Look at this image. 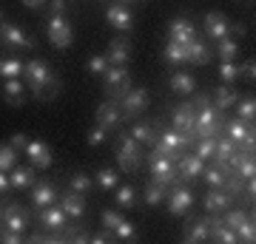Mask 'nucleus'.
Returning a JSON list of instances; mask_svg holds the SVG:
<instances>
[{
	"instance_id": "47",
	"label": "nucleus",
	"mask_w": 256,
	"mask_h": 244,
	"mask_svg": "<svg viewBox=\"0 0 256 244\" xmlns=\"http://www.w3.org/2000/svg\"><path fill=\"white\" fill-rule=\"evenodd\" d=\"M102 227H106V230H108V233H114V227L120 225V222H122V213H120V210H102Z\"/></svg>"
},
{
	"instance_id": "52",
	"label": "nucleus",
	"mask_w": 256,
	"mask_h": 244,
	"mask_svg": "<svg viewBox=\"0 0 256 244\" xmlns=\"http://www.w3.org/2000/svg\"><path fill=\"white\" fill-rule=\"evenodd\" d=\"M239 77H245V80L254 82V77H256V63L254 60H245V63L239 65Z\"/></svg>"
},
{
	"instance_id": "5",
	"label": "nucleus",
	"mask_w": 256,
	"mask_h": 244,
	"mask_svg": "<svg viewBox=\"0 0 256 244\" xmlns=\"http://www.w3.org/2000/svg\"><path fill=\"white\" fill-rule=\"evenodd\" d=\"M128 88H131V77H128L126 65H108L102 74V91L108 97H122Z\"/></svg>"
},
{
	"instance_id": "50",
	"label": "nucleus",
	"mask_w": 256,
	"mask_h": 244,
	"mask_svg": "<svg viewBox=\"0 0 256 244\" xmlns=\"http://www.w3.org/2000/svg\"><path fill=\"white\" fill-rule=\"evenodd\" d=\"M86 139H88V145H102V142H106V128L94 125L92 131H88V136H86Z\"/></svg>"
},
{
	"instance_id": "48",
	"label": "nucleus",
	"mask_w": 256,
	"mask_h": 244,
	"mask_svg": "<svg viewBox=\"0 0 256 244\" xmlns=\"http://www.w3.org/2000/svg\"><path fill=\"white\" fill-rule=\"evenodd\" d=\"M92 74H106V68H108V57L106 54H94L88 57V65H86Z\"/></svg>"
},
{
	"instance_id": "36",
	"label": "nucleus",
	"mask_w": 256,
	"mask_h": 244,
	"mask_svg": "<svg viewBox=\"0 0 256 244\" xmlns=\"http://www.w3.org/2000/svg\"><path fill=\"white\" fill-rule=\"evenodd\" d=\"M117 182H120V176L111 171V168H100L97 176H94V185L102 188V190H114V188H117Z\"/></svg>"
},
{
	"instance_id": "8",
	"label": "nucleus",
	"mask_w": 256,
	"mask_h": 244,
	"mask_svg": "<svg viewBox=\"0 0 256 244\" xmlns=\"http://www.w3.org/2000/svg\"><path fill=\"white\" fill-rule=\"evenodd\" d=\"M0 45H9V48H34V40L28 34H23L14 23H0Z\"/></svg>"
},
{
	"instance_id": "13",
	"label": "nucleus",
	"mask_w": 256,
	"mask_h": 244,
	"mask_svg": "<svg viewBox=\"0 0 256 244\" xmlns=\"http://www.w3.org/2000/svg\"><path fill=\"white\" fill-rule=\"evenodd\" d=\"M194 205V193L188 188H174L168 196V213L171 216H185Z\"/></svg>"
},
{
	"instance_id": "22",
	"label": "nucleus",
	"mask_w": 256,
	"mask_h": 244,
	"mask_svg": "<svg viewBox=\"0 0 256 244\" xmlns=\"http://www.w3.org/2000/svg\"><path fill=\"white\" fill-rule=\"evenodd\" d=\"M230 205V193L222 188H210V193L205 196V210L208 213H222V210H228Z\"/></svg>"
},
{
	"instance_id": "20",
	"label": "nucleus",
	"mask_w": 256,
	"mask_h": 244,
	"mask_svg": "<svg viewBox=\"0 0 256 244\" xmlns=\"http://www.w3.org/2000/svg\"><path fill=\"white\" fill-rule=\"evenodd\" d=\"M106 20H108L114 28H120V31H131V11H128L122 3H114V6H108V11H106Z\"/></svg>"
},
{
	"instance_id": "43",
	"label": "nucleus",
	"mask_w": 256,
	"mask_h": 244,
	"mask_svg": "<svg viewBox=\"0 0 256 244\" xmlns=\"http://www.w3.org/2000/svg\"><path fill=\"white\" fill-rule=\"evenodd\" d=\"M114 239H120V242H134V239H137V225L128 222V219H122V222L114 227Z\"/></svg>"
},
{
	"instance_id": "21",
	"label": "nucleus",
	"mask_w": 256,
	"mask_h": 244,
	"mask_svg": "<svg viewBox=\"0 0 256 244\" xmlns=\"http://www.w3.org/2000/svg\"><path fill=\"white\" fill-rule=\"evenodd\" d=\"M210 60V51L208 45L202 43L200 37H194L191 43L185 45V63H194V65H205Z\"/></svg>"
},
{
	"instance_id": "26",
	"label": "nucleus",
	"mask_w": 256,
	"mask_h": 244,
	"mask_svg": "<svg viewBox=\"0 0 256 244\" xmlns=\"http://www.w3.org/2000/svg\"><path fill=\"white\" fill-rule=\"evenodd\" d=\"M3 100L9 102V105H23L26 102V91H23V82L18 77L3 82Z\"/></svg>"
},
{
	"instance_id": "59",
	"label": "nucleus",
	"mask_w": 256,
	"mask_h": 244,
	"mask_svg": "<svg viewBox=\"0 0 256 244\" xmlns=\"http://www.w3.org/2000/svg\"><path fill=\"white\" fill-rule=\"evenodd\" d=\"M0 230H3V210H0Z\"/></svg>"
},
{
	"instance_id": "58",
	"label": "nucleus",
	"mask_w": 256,
	"mask_h": 244,
	"mask_svg": "<svg viewBox=\"0 0 256 244\" xmlns=\"http://www.w3.org/2000/svg\"><path fill=\"white\" fill-rule=\"evenodd\" d=\"M23 3H26L28 9H37V6H43V3H46V0H23Z\"/></svg>"
},
{
	"instance_id": "9",
	"label": "nucleus",
	"mask_w": 256,
	"mask_h": 244,
	"mask_svg": "<svg viewBox=\"0 0 256 244\" xmlns=\"http://www.w3.org/2000/svg\"><path fill=\"white\" fill-rule=\"evenodd\" d=\"M3 227H6V230H14V233H26L28 213L20 208L18 202H9V205L3 208Z\"/></svg>"
},
{
	"instance_id": "41",
	"label": "nucleus",
	"mask_w": 256,
	"mask_h": 244,
	"mask_svg": "<svg viewBox=\"0 0 256 244\" xmlns=\"http://www.w3.org/2000/svg\"><path fill=\"white\" fill-rule=\"evenodd\" d=\"M0 77L6 80H14V77H23V63L9 57V60H0Z\"/></svg>"
},
{
	"instance_id": "23",
	"label": "nucleus",
	"mask_w": 256,
	"mask_h": 244,
	"mask_svg": "<svg viewBox=\"0 0 256 244\" xmlns=\"http://www.w3.org/2000/svg\"><path fill=\"white\" fill-rule=\"evenodd\" d=\"M210 239V219H196V222H191V227H188V233H185V242L188 244H202Z\"/></svg>"
},
{
	"instance_id": "42",
	"label": "nucleus",
	"mask_w": 256,
	"mask_h": 244,
	"mask_svg": "<svg viewBox=\"0 0 256 244\" xmlns=\"http://www.w3.org/2000/svg\"><path fill=\"white\" fill-rule=\"evenodd\" d=\"M92 185H94V179L88 176V173H74L72 179H68V190H74V193H88L92 190Z\"/></svg>"
},
{
	"instance_id": "3",
	"label": "nucleus",
	"mask_w": 256,
	"mask_h": 244,
	"mask_svg": "<svg viewBox=\"0 0 256 244\" xmlns=\"http://www.w3.org/2000/svg\"><path fill=\"white\" fill-rule=\"evenodd\" d=\"M46 34H48V40H52V45H57V48H68L72 40H74L72 23L66 20V14H48Z\"/></svg>"
},
{
	"instance_id": "56",
	"label": "nucleus",
	"mask_w": 256,
	"mask_h": 244,
	"mask_svg": "<svg viewBox=\"0 0 256 244\" xmlns=\"http://www.w3.org/2000/svg\"><path fill=\"white\" fill-rule=\"evenodd\" d=\"M52 14H66V0H52Z\"/></svg>"
},
{
	"instance_id": "18",
	"label": "nucleus",
	"mask_w": 256,
	"mask_h": 244,
	"mask_svg": "<svg viewBox=\"0 0 256 244\" xmlns=\"http://www.w3.org/2000/svg\"><path fill=\"white\" fill-rule=\"evenodd\" d=\"M60 208L66 210V216H68V219H82V216H86V196L68 190L63 199H60Z\"/></svg>"
},
{
	"instance_id": "31",
	"label": "nucleus",
	"mask_w": 256,
	"mask_h": 244,
	"mask_svg": "<svg viewBox=\"0 0 256 244\" xmlns=\"http://www.w3.org/2000/svg\"><path fill=\"white\" fill-rule=\"evenodd\" d=\"M171 88H174L176 94H194V91H196V80H194L188 71H176L174 77H171Z\"/></svg>"
},
{
	"instance_id": "14",
	"label": "nucleus",
	"mask_w": 256,
	"mask_h": 244,
	"mask_svg": "<svg viewBox=\"0 0 256 244\" xmlns=\"http://www.w3.org/2000/svg\"><path fill=\"white\" fill-rule=\"evenodd\" d=\"M26 159L34 168H48V165L54 162V154H52V148L46 142H28L26 145Z\"/></svg>"
},
{
	"instance_id": "12",
	"label": "nucleus",
	"mask_w": 256,
	"mask_h": 244,
	"mask_svg": "<svg viewBox=\"0 0 256 244\" xmlns=\"http://www.w3.org/2000/svg\"><path fill=\"white\" fill-rule=\"evenodd\" d=\"M205 171V159H200L196 154H182L176 156V173L182 179H200Z\"/></svg>"
},
{
	"instance_id": "25",
	"label": "nucleus",
	"mask_w": 256,
	"mask_h": 244,
	"mask_svg": "<svg viewBox=\"0 0 256 244\" xmlns=\"http://www.w3.org/2000/svg\"><path fill=\"white\" fill-rule=\"evenodd\" d=\"M94 117H97V125L114 128V125L120 122V117H122V114H120L117 102H102L100 108H97V114H94Z\"/></svg>"
},
{
	"instance_id": "57",
	"label": "nucleus",
	"mask_w": 256,
	"mask_h": 244,
	"mask_svg": "<svg viewBox=\"0 0 256 244\" xmlns=\"http://www.w3.org/2000/svg\"><path fill=\"white\" fill-rule=\"evenodd\" d=\"M254 193H256V182L254 179H245V196H248V199H254Z\"/></svg>"
},
{
	"instance_id": "29",
	"label": "nucleus",
	"mask_w": 256,
	"mask_h": 244,
	"mask_svg": "<svg viewBox=\"0 0 256 244\" xmlns=\"http://www.w3.org/2000/svg\"><path fill=\"white\" fill-rule=\"evenodd\" d=\"M210 239L220 244H234L236 242V230H230L222 219H216V222H210Z\"/></svg>"
},
{
	"instance_id": "1",
	"label": "nucleus",
	"mask_w": 256,
	"mask_h": 244,
	"mask_svg": "<svg viewBox=\"0 0 256 244\" xmlns=\"http://www.w3.org/2000/svg\"><path fill=\"white\" fill-rule=\"evenodd\" d=\"M222 111H216L214 105H200L196 117H194V139L200 136H220L222 134Z\"/></svg>"
},
{
	"instance_id": "44",
	"label": "nucleus",
	"mask_w": 256,
	"mask_h": 244,
	"mask_svg": "<svg viewBox=\"0 0 256 244\" xmlns=\"http://www.w3.org/2000/svg\"><path fill=\"white\" fill-rule=\"evenodd\" d=\"M18 148H12V145H0V171H12L14 165H18Z\"/></svg>"
},
{
	"instance_id": "55",
	"label": "nucleus",
	"mask_w": 256,
	"mask_h": 244,
	"mask_svg": "<svg viewBox=\"0 0 256 244\" xmlns=\"http://www.w3.org/2000/svg\"><path fill=\"white\" fill-rule=\"evenodd\" d=\"M66 239H68V242H88V233H86V230H72Z\"/></svg>"
},
{
	"instance_id": "37",
	"label": "nucleus",
	"mask_w": 256,
	"mask_h": 244,
	"mask_svg": "<svg viewBox=\"0 0 256 244\" xmlns=\"http://www.w3.org/2000/svg\"><path fill=\"white\" fill-rule=\"evenodd\" d=\"M205 182H208L210 188H225V182H228V171H222L220 165H214V168H205L202 171Z\"/></svg>"
},
{
	"instance_id": "33",
	"label": "nucleus",
	"mask_w": 256,
	"mask_h": 244,
	"mask_svg": "<svg viewBox=\"0 0 256 244\" xmlns=\"http://www.w3.org/2000/svg\"><path fill=\"white\" fill-rule=\"evenodd\" d=\"M216 51H220V57H222V63H234L239 57V43L236 40H230V37H222V40H216Z\"/></svg>"
},
{
	"instance_id": "40",
	"label": "nucleus",
	"mask_w": 256,
	"mask_h": 244,
	"mask_svg": "<svg viewBox=\"0 0 256 244\" xmlns=\"http://www.w3.org/2000/svg\"><path fill=\"white\" fill-rule=\"evenodd\" d=\"M194 142H196V151H194V154L200 156V159H214L216 136H200V139H194Z\"/></svg>"
},
{
	"instance_id": "15",
	"label": "nucleus",
	"mask_w": 256,
	"mask_h": 244,
	"mask_svg": "<svg viewBox=\"0 0 256 244\" xmlns=\"http://www.w3.org/2000/svg\"><path fill=\"white\" fill-rule=\"evenodd\" d=\"M32 205H34L37 210L48 208V205H57L54 185H48V182H34V185H32Z\"/></svg>"
},
{
	"instance_id": "4",
	"label": "nucleus",
	"mask_w": 256,
	"mask_h": 244,
	"mask_svg": "<svg viewBox=\"0 0 256 244\" xmlns=\"http://www.w3.org/2000/svg\"><path fill=\"white\" fill-rule=\"evenodd\" d=\"M142 162V156H140V148H137V139L128 134V136H120L117 142V165L122 168L126 173H134Z\"/></svg>"
},
{
	"instance_id": "35",
	"label": "nucleus",
	"mask_w": 256,
	"mask_h": 244,
	"mask_svg": "<svg viewBox=\"0 0 256 244\" xmlns=\"http://www.w3.org/2000/svg\"><path fill=\"white\" fill-rule=\"evenodd\" d=\"M234 108H236V117H239V119L254 122V117H256V100H254V97H239Z\"/></svg>"
},
{
	"instance_id": "46",
	"label": "nucleus",
	"mask_w": 256,
	"mask_h": 244,
	"mask_svg": "<svg viewBox=\"0 0 256 244\" xmlns=\"http://www.w3.org/2000/svg\"><path fill=\"white\" fill-rule=\"evenodd\" d=\"M220 77L225 85H230V82H236L239 80V65L236 63H222L220 65Z\"/></svg>"
},
{
	"instance_id": "6",
	"label": "nucleus",
	"mask_w": 256,
	"mask_h": 244,
	"mask_svg": "<svg viewBox=\"0 0 256 244\" xmlns=\"http://www.w3.org/2000/svg\"><path fill=\"white\" fill-rule=\"evenodd\" d=\"M148 168H151V179L160 182V185H171L176 179V165L174 156H165V154H151L148 156Z\"/></svg>"
},
{
	"instance_id": "49",
	"label": "nucleus",
	"mask_w": 256,
	"mask_h": 244,
	"mask_svg": "<svg viewBox=\"0 0 256 244\" xmlns=\"http://www.w3.org/2000/svg\"><path fill=\"white\" fill-rule=\"evenodd\" d=\"M245 219H248V213H245V210H228V213H225V219H222V222H225V225H228L230 230H236V227L242 225Z\"/></svg>"
},
{
	"instance_id": "27",
	"label": "nucleus",
	"mask_w": 256,
	"mask_h": 244,
	"mask_svg": "<svg viewBox=\"0 0 256 244\" xmlns=\"http://www.w3.org/2000/svg\"><path fill=\"white\" fill-rule=\"evenodd\" d=\"M9 182H12V188L14 190H26V188H32L34 185V168H12V176H9Z\"/></svg>"
},
{
	"instance_id": "51",
	"label": "nucleus",
	"mask_w": 256,
	"mask_h": 244,
	"mask_svg": "<svg viewBox=\"0 0 256 244\" xmlns=\"http://www.w3.org/2000/svg\"><path fill=\"white\" fill-rule=\"evenodd\" d=\"M0 242L3 244H20L23 242V233H14V230H6V227H3V230H0Z\"/></svg>"
},
{
	"instance_id": "19",
	"label": "nucleus",
	"mask_w": 256,
	"mask_h": 244,
	"mask_svg": "<svg viewBox=\"0 0 256 244\" xmlns=\"http://www.w3.org/2000/svg\"><path fill=\"white\" fill-rule=\"evenodd\" d=\"M108 65H128V57H131V45H128L126 37H117L108 43Z\"/></svg>"
},
{
	"instance_id": "30",
	"label": "nucleus",
	"mask_w": 256,
	"mask_h": 244,
	"mask_svg": "<svg viewBox=\"0 0 256 244\" xmlns=\"http://www.w3.org/2000/svg\"><path fill=\"white\" fill-rule=\"evenodd\" d=\"M114 205H117V208H122V210L137 208V190L131 188V185H120L117 196H114Z\"/></svg>"
},
{
	"instance_id": "2",
	"label": "nucleus",
	"mask_w": 256,
	"mask_h": 244,
	"mask_svg": "<svg viewBox=\"0 0 256 244\" xmlns=\"http://www.w3.org/2000/svg\"><path fill=\"white\" fill-rule=\"evenodd\" d=\"M23 77H26L28 88L34 91L37 97H43V91L48 88V82L54 80L52 65L43 63V60H28V63H23Z\"/></svg>"
},
{
	"instance_id": "39",
	"label": "nucleus",
	"mask_w": 256,
	"mask_h": 244,
	"mask_svg": "<svg viewBox=\"0 0 256 244\" xmlns=\"http://www.w3.org/2000/svg\"><path fill=\"white\" fill-rule=\"evenodd\" d=\"M165 199V185H160V182H148V188H146V205L148 208H156L160 202Z\"/></svg>"
},
{
	"instance_id": "32",
	"label": "nucleus",
	"mask_w": 256,
	"mask_h": 244,
	"mask_svg": "<svg viewBox=\"0 0 256 244\" xmlns=\"http://www.w3.org/2000/svg\"><path fill=\"white\" fill-rule=\"evenodd\" d=\"M156 125H151V122H137L134 125V131H131V136L137 139V142H142V145H154L156 142Z\"/></svg>"
},
{
	"instance_id": "17",
	"label": "nucleus",
	"mask_w": 256,
	"mask_h": 244,
	"mask_svg": "<svg viewBox=\"0 0 256 244\" xmlns=\"http://www.w3.org/2000/svg\"><path fill=\"white\" fill-rule=\"evenodd\" d=\"M196 37V31H194V26L188 23L185 17H176V20H171V28H168V40H174V43H182V45H188Z\"/></svg>"
},
{
	"instance_id": "24",
	"label": "nucleus",
	"mask_w": 256,
	"mask_h": 244,
	"mask_svg": "<svg viewBox=\"0 0 256 244\" xmlns=\"http://www.w3.org/2000/svg\"><path fill=\"white\" fill-rule=\"evenodd\" d=\"M156 136H160V145H162V148H168V151H182L185 145L194 142L191 136L180 134V131H174V128H171V131H160Z\"/></svg>"
},
{
	"instance_id": "38",
	"label": "nucleus",
	"mask_w": 256,
	"mask_h": 244,
	"mask_svg": "<svg viewBox=\"0 0 256 244\" xmlns=\"http://www.w3.org/2000/svg\"><path fill=\"white\" fill-rule=\"evenodd\" d=\"M234 171H236V176H239L242 182H245V179H256V159H254V154H245V156H242V162H239Z\"/></svg>"
},
{
	"instance_id": "53",
	"label": "nucleus",
	"mask_w": 256,
	"mask_h": 244,
	"mask_svg": "<svg viewBox=\"0 0 256 244\" xmlns=\"http://www.w3.org/2000/svg\"><path fill=\"white\" fill-rule=\"evenodd\" d=\"M9 145H12V148H18V151H26L28 136H26V134H14V136L9 139Z\"/></svg>"
},
{
	"instance_id": "54",
	"label": "nucleus",
	"mask_w": 256,
	"mask_h": 244,
	"mask_svg": "<svg viewBox=\"0 0 256 244\" xmlns=\"http://www.w3.org/2000/svg\"><path fill=\"white\" fill-rule=\"evenodd\" d=\"M12 190V182H9V176H6V171H0V196H6Z\"/></svg>"
},
{
	"instance_id": "45",
	"label": "nucleus",
	"mask_w": 256,
	"mask_h": 244,
	"mask_svg": "<svg viewBox=\"0 0 256 244\" xmlns=\"http://www.w3.org/2000/svg\"><path fill=\"white\" fill-rule=\"evenodd\" d=\"M236 242H245V244H254L256 242V225H254V219H245V222L236 227Z\"/></svg>"
},
{
	"instance_id": "10",
	"label": "nucleus",
	"mask_w": 256,
	"mask_h": 244,
	"mask_svg": "<svg viewBox=\"0 0 256 244\" xmlns=\"http://www.w3.org/2000/svg\"><path fill=\"white\" fill-rule=\"evenodd\" d=\"M148 102H151V97H148V88H128L126 94H122V111H126L128 117H134V114H142V111L148 108Z\"/></svg>"
},
{
	"instance_id": "34",
	"label": "nucleus",
	"mask_w": 256,
	"mask_h": 244,
	"mask_svg": "<svg viewBox=\"0 0 256 244\" xmlns=\"http://www.w3.org/2000/svg\"><path fill=\"white\" fill-rule=\"evenodd\" d=\"M162 57H165V63L182 65V63H185V45H182V43H174V40H168V43H165Z\"/></svg>"
},
{
	"instance_id": "16",
	"label": "nucleus",
	"mask_w": 256,
	"mask_h": 244,
	"mask_svg": "<svg viewBox=\"0 0 256 244\" xmlns=\"http://www.w3.org/2000/svg\"><path fill=\"white\" fill-rule=\"evenodd\" d=\"M228 26L230 20L222 14V11H208L205 14V28H208L210 40H222V37H228Z\"/></svg>"
},
{
	"instance_id": "11",
	"label": "nucleus",
	"mask_w": 256,
	"mask_h": 244,
	"mask_svg": "<svg viewBox=\"0 0 256 244\" xmlns=\"http://www.w3.org/2000/svg\"><path fill=\"white\" fill-rule=\"evenodd\" d=\"M194 117H196V108H194V102H185V105H176L174 108V131L180 134L191 136L194 139Z\"/></svg>"
},
{
	"instance_id": "28",
	"label": "nucleus",
	"mask_w": 256,
	"mask_h": 244,
	"mask_svg": "<svg viewBox=\"0 0 256 244\" xmlns=\"http://www.w3.org/2000/svg\"><path fill=\"white\" fill-rule=\"evenodd\" d=\"M236 100H239V94L234 88H228V85H220V88L214 91V108H216V111L234 108V105H236Z\"/></svg>"
},
{
	"instance_id": "7",
	"label": "nucleus",
	"mask_w": 256,
	"mask_h": 244,
	"mask_svg": "<svg viewBox=\"0 0 256 244\" xmlns=\"http://www.w3.org/2000/svg\"><path fill=\"white\" fill-rule=\"evenodd\" d=\"M40 225L46 227L48 233H63L68 227V216L60 205H48V208H40Z\"/></svg>"
},
{
	"instance_id": "60",
	"label": "nucleus",
	"mask_w": 256,
	"mask_h": 244,
	"mask_svg": "<svg viewBox=\"0 0 256 244\" xmlns=\"http://www.w3.org/2000/svg\"><path fill=\"white\" fill-rule=\"evenodd\" d=\"M126 3H134V0H126Z\"/></svg>"
}]
</instances>
